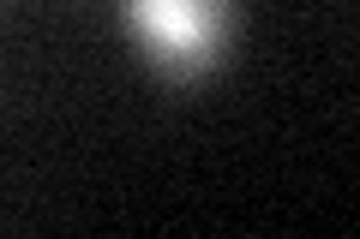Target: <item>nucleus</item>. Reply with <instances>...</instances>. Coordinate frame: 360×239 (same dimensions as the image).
Returning a JSON list of instances; mask_svg holds the SVG:
<instances>
[{"mask_svg": "<svg viewBox=\"0 0 360 239\" xmlns=\"http://www.w3.org/2000/svg\"><path fill=\"white\" fill-rule=\"evenodd\" d=\"M120 25L168 84H198L229 60L240 6L234 0H120Z\"/></svg>", "mask_w": 360, "mask_h": 239, "instance_id": "obj_1", "label": "nucleus"}]
</instances>
